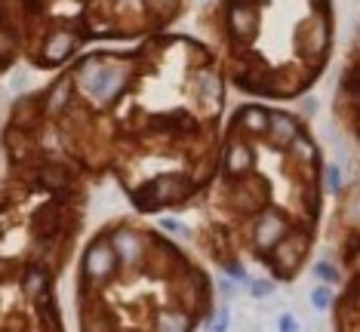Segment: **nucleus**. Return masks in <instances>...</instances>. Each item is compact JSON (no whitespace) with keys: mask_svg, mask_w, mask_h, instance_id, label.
<instances>
[{"mask_svg":"<svg viewBox=\"0 0 360 332\" xmlns=\"http://www.w3.org/2000/svg\"><path fill=\"white\" fill-rule=\"evenodd\" d=\"M194 99L200 102L203 114H216L222 105V77L216 74V68L203 65L194 71Z\"/></svg>","mask_w":360,"mask_h":332,"instance_id":"obj_3","label":"nucleus"},{"mask_svg":"<svg viewBox=\"0 0 360 332\" xmlns=\"http://www.w3.org/2000/svg\"><path fill=\"white\" fill-rule=\"evenodd\" d=\"M179 0H145V6H148L151 13H173Z\"/></svg>","mask_w":360,"mask_h":332,"instance_id":"obj_8","label":"nucleus"},{"mask_svg":"<svg viewBox=\"0 0 360 332\" xmlns=\"http://www.w3.org/2000/svg\"><path fill=\"white\" fill-rule=\"evenodd\" d=\"M117 268V255H114L111 243L108 240H99L93 243V249L86 253V262H84V271L89 274L93 280H105L108 274Z\"/></svg>","mask_w":360,"mask_h":332,"instance_id":"obj_6","label":"nucleus"},{"mask_svg":"<svg viewBox=\"0 0 360 332\" xmlns=\"http://www.w3.org/2000/svg\"><path fill=\"white\" fill-rule=\"evenodd\" d=\"M75 50H77V34L68 28H59V31H53V34H46L40 55H44L46 65H59L65 59H71Z\"/></svg>","mask_w":360,"mask_h":332,"instance_id":"obj_5","label":"nucleus"},{"mask_svg":"<svg viewBox=\"0 0 360 332\" xmlns=\"http://www.w3.org/2000/svg\"><path fill=\"white\" fill-rule=\"evenodd\" d=\"M335 326H339V332H360V274L351 280V286L342 296Z\"/></svg>","mask_w":360,"mask_h":332,"instance_id":"obj_4","label":"nucleus"},{"mask_svg":"<svg viewBox=\"0 0 360 332\" xmlns=\"http://www.w3.org/2000/svg\"><path fill=\"white\" fill-rule=\"evenodd\" d=\"M75 80H59V84L53 86L50 93H46L44 99V114H65V111H71V102H75Z\"/></svg>","mask_w":360,"mask_h":332,"instance_id":"obj_7","label":"nucleus"},{"mask_svg":"<svg viewBox=\"0 0 360 332\" xmlns=\"http://www.w3.org/2000/svg\"><path fill=\"white\" fill-rule=\"evenodd\" d=\"M75 86L86 95L89 102L96 105H111L124 93L127 80H129V65L124 62H114L108 55H89L75 68Z\"/></svg>","mask_w":360,"mask_h":332,"instance_id":"obj_1","label":"nucleus"},{"mask_svg":"<svg viewBox=\"0 0 360 332\" xmlns=\"http://www.w3.org/2000/svg\"><path fill=\"white\" fill-rule=\"evenodd\" d=\"M339 108L348 114V126L354 129V135L360 139V50L354 53V59L348 62V71H345V77H342Z\"/></svg>","mask_w":360,"mask_h":332,"instance_id":"obj_2","label":"nucleus"}]
</instances>
